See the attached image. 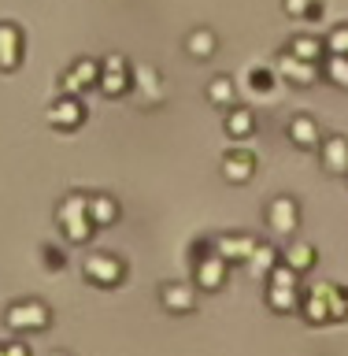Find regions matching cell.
Returning <instances> with one entry per match:
<instances>
[{"mask_svg":"<svg viewBox=\"0 0 348 356\" xmlns=\"http://www.w3.org/2000/svg\"><path fill=\"white\" fill-rule=\"evenodd\" d=\"M56 222L71 241H85L93 234V219H89V197L85 193H67L56 208Z\"/></svg>","mask_w":348,"mask_h":356,"instance_id":"6da1fadb","label":"cell"},{"mask_svg":"<svg viewBox=\"0 0 348 356\" xmlns=\"http://www.w3.org/2000/svg\"><path fill=\"white\" fill-rule=\"evenodd\" d=\"M4 323H8V330H44L49 327V305H41L38 297H26V300H15L8 312H4Z\"/></svg>","mask_w":348,"mask_h":356,"instance_id":"7a4b0ae2","label":"cell"},{"mask_svg":"<svg viewBox=\"0 0 348 356\" xmlns=\"http://www.w3.org/2000/svg\"><path fill=\"white\" fill-rule=\"evenodd\" d=\"M122 275H126V267H122L119 256H111V252L85 256V278H89L93 286H119Z\"/></svg>","mask_w":348,"mask_h":356,"instance_id":"3957f363","label":"cell"},{"mask_svg":"<svg viewBox=\"0 0 348 356\" xmlns=\"http://www.w3.org/2000/svg\"><path fill=\"white\" fill-rule=\"evenodd\" d=\"M297 222H300L297 200H293V197H274L271 208H267V227H271L278 238H293Z\"/></svg>","mask_w":348,"mask_h":356,"instance_id":"277c9868","label":"cell"},{"mask_svg":"<svg viewBox=\"0 0 348 356\" xmlns=\"http://www.w3.org/2000/svg\"><path fill=\"white\" fill-rule=\"evenodd\" d=\"M100 89H104L108 97H119V93H126L130 89V71H126V60L122 56H111V60L104 63V71H100Z\"/></svg>","mask_w":348,"mask_h":356,"instance_id":"5b68a950","label":"cell"},{"mask_svg":"<svg viewBox=\"0 0 348 356\" xmlns=\"http://www.w3.org/2000/svg\"><path fill=\"white\" fill-rule=\"evenodd\" d=\"M160 305L167 312H178V316H185V312L197 308V293L182 282H163L160 286Z\"/></svg>","mask_w":348,"mask_h":356,"instance_id":"8992f818","label":"cell"},{"mask_svg":"<svg viewBox=\"0 0 348 356\" xmlns=\"http://www.w3.org/2000/svg\"><path fill=\"white\" fill-rule=\"evenodd\" d=\"M252 171H256V156L249 149H233L222 156V178L226 182H249Z\"/></svg>","mask_w":348,"mask_h":356,"instance_id":"52a82bcc","label":"cell"},{"mask_svg":"<svg viewBox=\"0 0 348 356\" xmlns=\"http://www.w3.org/2000/svg\"><path fill=\"white\" fill-rule=\"evenodd\" d=\"M322 167L330 175H348V138H341V134L322 138Z\"/></svg>","mask_w":348,"mask_h":356,"instance_id":"ba28073f","label":"cell"},{"mask_svg":"<svg viewBox=\"0 0 348 356\" xmlns=\"http://www.w3.org/2000/svg\"><path fill=\"white\" fill-rule=\"evenodd\" d=\"M82 119H85V111H82V104L74 100V93L60 97V100L49 108V122H52V127H60V130H74Z\"/></svg>","mask_w":348,"mask_h":356,"instance_id":"9c48e42d","label":"cell"},{"mask_svg":"<svg viewBox=\"0 0 348 356\" xmlns=\"http://www.w3.org/2000/svg\"><path fill=\"white\" fill-rule=\"evenodd\" d=\"M256 249V238H249V234H230V238H219L215 252L222 256L226 264H245Z\"/></svg>","mask_w":348,"mask_h":356,"instance_id":"30bf717a","label":"cell"},{"mask_svg":"<svg viewBox=\"0 0 348 356\" xmlns=\"http://www.w3.org/2000/svg\"><path fill=\"white\" fill-rule=\"evenodd\" d=\"M226 260L215 252V256H204V260L197 264V286L204 289V293H211V289H219L222 286V278H226Z\"/></svg>","mask_w":348,"mask_h":356,"instance_id":"8fae6325","label":"cell"},{"mask_svg":"<svg viewBox=\"0 0 348 356\" xmlns=\"http://www.w3.org/2000/svg\"><path fill=\"white\" fill-rule=\"evenodd\" d=\"M278 71H282V78H289L293 86H311L315 82V63L300 60V56H282V60H278Z\"/></svg>","mask_w":348,"mask_h":356,"instance_id":"7c38bea8","label":"cell"},{"mask_svg":"<svg viewBox=\"0 0 348 356\" xmlns=\"http://www.w3.org/2000/svg\"><path fill=\"white\" fill-rule=\"evenodd\" d=\"M289 138H293L300 149H315V145H322V134H319L311 115H297L293 122H289Z\"/></svg>","mask_w":348,"mask_h":356,"instance_id":"4fadbf2b","label":"cell"},{"mask_svg":"<svg viewBox=\"0 0 348 356\" xmlns=\"http://www.w3.org/2000/svg\"><path fill=\"white\" fill-rule=\"evenodd\" d=\"M267 305H271L274 312H293V308H300V293H297V286L267 282Z\"/></svg>","mask_w":348,"mask_h":356,"instance_id":"5bb4252c","label":"cell"},{"mask_svg":"<svg viewBox=\"0 0 348 356\" xmlns=\"http://www.w3.org/2000/svg\"><path fill=\"white\" fill-rule=\"evenodd\" d=\"M89 219H93V227H108L119 219V204L108 193H93L89 197Z\"/></svg>","mask_w":348,"mask_h":356,"instance_id":"9a60e30c","label":"cell"},{"mask_svg":"<svg viewBox=\"0 0 348 356\" xmlns=\"http://www.w3.org/2000/svg\"><path fill=\"white\" fill-rule=\"evenodd\" d=\"M0 67L15 71L19 67V33L15 26H0Z\"/></svg>","mask_w":348,"mask_h":356,"instance_id":"2e32d148","label":"cell"},{"mask_svg":"<svg viewBox=\"0 0 348 356\" xmlns=\"http://www.w3.org/2000/svg\"><path fill=\"white\" fill-rule=\"evenodd\" d=\"M282 264H289V267H297V271H308L311 264H315V249L311 245H304V241H289L285 245V252H282Z\"/></svg>","mask_w":348,"mask_h":356,"instance_id":"e0dca14e","label":"cell"},{"mask_svg":"<svg viewBox=\"0 0 348 356\" xmlns=\"http://www.w3.org/2000/svg\"><path fill=\"white\" fill-rule=\"evenodd\" d=\"M274 260H278L274 245H260V241H256V249H252V256H249L245 264H249V271H252L256 278H267V271L274 267Z\"/></svg>","mask_w":348,"mask_h":356,"instance_id":"ac0fdd59","label":"cell"},{"mask_svg":"<svg viewBox=\"0 0 348 356\" xmlns=\"http://www.w3.org/2000/svg\"><path fill=\"white\" fill-rule=\"evenodd\" d=\"M300 308H304V316L311 323H326L330 319V308H326V293H322V286H315L311 293L300 300Z\"/></svg>","mask_w":348,"mask_h":356,"instance_id":"d6986e66","label":"cell"},{"mask_svg":"<svg viewBox=\"0 0 348 356\" xmlns=\"http://www.w3.org/2000/svg\"><path fill=\"white\" fill-rule=\"evenodd\" d=\"M252 130H256L252 111H249V108H233L230 119H226V134H230V138H249Z\"/></svg>","mask_w":348,"mask_h":356,"instance_id":"ffe728a7","label":"cell"},{"mask_svg":"<svg viewBox=\"0 0 348 356\" xmlns=\"http://www.w3.org/2000/svg\"><path fill=\"white\" fill-rule=\"evenodd\" d=\"M97 78H100V71H97V63H89V60H82V63H78V67H74L71 74L63 78V89H67V93H74L78 86H89V82H97Z\"/></svg>","mask_w":348,"mask_h":356,"instance_id":"44dd1931","label":"cell"},{"mask_svg":"<svg viewBox=\"0 0 348 356\" xmlns=\"http://www.w3.org/2000/svg\"><path fill=\"white\" fill-rule=\"evenodd\" d=\"M326 293V308H330V319H345L348 316V293L341 286H322Z\"/></svg>","mask_w":348,"mask_h":356,"instance_id":"7402d4cb","label":"cell"},{"mask_svg":"<svg viewBox=\"0 0 348 356\" xmlns=\"http://www.w3.org/2000/svg\"><path fill=\"white\" fill-rule=\"evenodd\" d=\"M208 97H211V104L230 108L233 104V82H230V78H215V82L208 86Z\"/></svg>","mask_w":348,"mask_h":356,"instance_id":"603a6c76","label":"cell"},{"mask_svg":"<svg viewBox=\"0 0 348 356\" xmlns=\"http://www.w3.org/2000/svg\"><path fill=\"white\" fill-rule=\"evenodd\" d=\"M326 78L348 89V56H330L326 60Z\"/></svg>","mask_w":348,"mask_h":356,"instance_id":"cb8c5ba5","label":"cell"},{"mask_svg":"<svg viewBox=\"0 0 348 356\" xmlns=\"http://www.w3.org/2000/svg\"><path fill=\"white\" fill-rule=\"evenodd\" d=\"M189 52L193 56H211L215 52V38H211L208 30H197L193 38H189Z\"/></svg>","mask_w":348,"mask_h":356,"instance_id":"d4e9b609","label":"cell"},{"mask_svg":"<svg viewBox=\"0 0 348 356\" xmlns=\"http://www.w3.org/2000/svg\"><path fill=\"white\" fill-rule=\"evenodd\" d=\"M293 56H300V60H311V63H315L319 44H315V41H293Z\"/></svg>","mask_w":348,"mask_h":356,"instance_id":"484cf974","label":"cell"},{"mask_svg":"<svg viewBox=\"0 0 348 356\" xmlns=\"http://www.w3.org/2000/svg\"><path fill=\"white\" fill-rule=\"evenodd\" d=\"M330 49H333V56H348V26H341L330 38Z\"/></svg>","mask_w":348,"mask_h":356,"instance_id":"4316f807","label":"cell"},{"mask_svg":"<svg viewBox=\"0 0 348 356\" xmlns=\"http://www.w3.org/2000/svg\"><path fill=\"white\" fill-rule=\"evenodd\" d=\"M252 86H256V93H271V74L267 71H252Z\"/></svg>","mask_w":348,"mask_h":356,"instance_id":"83f0119b","label":"cell"},{"mask_svg":"<svg viewBox=\"0 0 348 356\" xmlns=\"http://www.w3.org/2000/svg\"><path fill=\"white\" fill-rule=\"evenodd\" d=\"M4 356H30V349L22 341H11V345H4Z\"/></svg>","mask_w":348,"mask_h":356,"instance_id":"f1b7e54d","label":"cell"},{"mask_svg":"<svg viewBox=\"0 0 348 356\" xmlns=\"http://www.w3.org/2000/svg\"><path fill=\"white\" fill-rule=\"evenodd\" d=\"M52 356H67V353H52Z\"/></svg>","mask_w":348,"mask_h":356,"instance_id":"f546056e","label":"cell"},{"mask_svg":"<svg viewBox=\"0 0 348 356\" xmlns=\"http://www.w3.org/2000/svg\"><path fill=\"white\" fill-rule=\"evenodd\" d=\"M0 356H4V345H0Z\"/></svg>","mask_w":348,"mask_h":356,"instance_id":"4dcf8cb0","label":"cell"}]
</instances>
